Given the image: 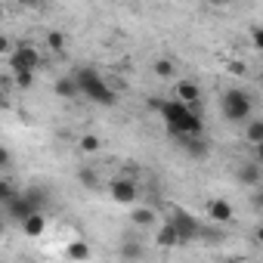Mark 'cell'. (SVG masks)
<instances>
[{
    "mask_svg": "<svg viewBox=\"0 0 263 263\" xmlns=\"http://www.w3.org/2000/svg\"><path fill=\"white\" fill-rule=\"evenodd\" d=\"M229 71H232V74H245V71H248V68H245V65H241V62H232V65H229Z\"/></svg>",
    "mask_w": 263,
    "mask_h": 263,
    "instance_id": "obj_29",
    "label": "cell"
},
{
    "mask_svg": "<svg viewBox=\"0 0 263 263\" xmlns=\"http://www.w3.org/2000/svg\"><path fill=\"white\" fill-rule=\"evenodd\" d=\"M53 90H56V96H62V99H74V96H81V90H78V84H74L71 74H68V78H59V81L53 84Z\"/></svg>",
    "mask_w": 263,
    "mask_h": 263,
    "instance_id": "obj_13",
    "label": "cell"
},
{
    "mask_svg": "<svg viewBox=\"0 0 263 263\" xmlns=\"http://www.w3.org/2000/svg\"><path fill=\"white\" fill-rule=\"evenodd\" d=\"M155 108H158L161 121L171 124V121H177L183 111H189V108H195V105H186V102H180V99H161V102H155Z\"/></svg>",
    "mask_w": 263,
    "mask_h": 263,
    "instance_id": "obj_7",
    "label": "cell"
},
{
    "mask_svg": "<svg viewBox=\"0 0 263 263\" xmlns=\"http://www.w3.org/2000/svg\"><path fill=\"white\" fill-rule=\"evenodd\" d=\"M167 223L177 229L180 241H192V238H198V232H201L198 220H195L192 214H186L183 208H174V214H171V220H167Z\"/></svg>",
    "mask_w": 263,
    "mask_h": 263,
    "instance_id": "obj_5",
    "label": "cell"
},
{
    "mask_svg": "<svg viewBox=\"0 0 263 263\" xmlns=\"http://www.w3.org/2000/svg\"><path fill=\"white\" fill-rule=\"evenodd\" d=\"M7 50H10V37L0 34V53H7Z\"/></svg>",
    "mask_w": 263,
    "mask_h": 263,
    "instance_id": "obj_30",
    "label": "cell"
},
{
    "mask_svg": "<svg viewBox=\"0 0 263 263\" xmlns=\"http://www.w3.org/2000/svg\"><path fill=\"white\" fill-rule=\"evenodd\" d=\"M155 241H158L161 248H177V245H183V241H180V235H177V229H174L171 223H164V226L158 229V235H155Z\"/></svg>",
    "mask_w": 263,
    "mask_h": 263,
    "instance_id": "obj_14",
    "label": "cell"
},
{
    "mask_svg": "<svg viewBox=\"0 0 263 263\" xmlns=\"http://www.w3.org/2000/svg\"><path fill=\"white\" fill-rule=\"evenodd\" d=\"M19 4H22V7H31V10H41L44 0H19Z\"/></svg>",
    "mask_w": 263,
    "mask_h": 263,
    "instance_id": "obj_28",
    "label": "cell"
},
{
    "mask_svg": "<svg viewBox=\"0 0 263 263\" xmlns=\"http://www.w3.org/2000/svg\"><path fill=\"white\" fill-rule=\"evenodd\" d=\"M220 111H223V118H226L229 124H245V121L254 115V99H251L248 90L232 87V90L223 93V99H220Z\"/></svg>",
    "mask_w": 263,
    "mask_h": 263,
    "instance_id": "obj_2",
    "label": "cell"
},
{
    "mask_svg": "<svg viewBox=\"0 0 263 263\" xmlns=\"http://www.w3.org/2000/svg\"><path fill=\"white\" fill-rule=\"evenodd\" d=\"M155 74H158V78H171V74H174V62H171V59H158V62H155Z\"/></svg>",
    "mask_w": 263,
    "mask_h": 263,
    "instance_id": "obj_22",
    "label": "cell"
},
{
    "mask_svg": "<svg viewBox=\"0 0 263 263\" xmlns=\"http://www.w3.org/2000/svg\"><path fill=\"white\" fill-rule=\"evenodd\" d=\"M10 68L13 71H37L41 68V53L31 44H16V50H10Z\"/></svg>",
    "mask_w": 263,
    "mask_h": 263,
    "instance_id": "obj_4",
    "label": "cell"
},
{
    "mask_svg": "<svg viewBox=\"0 0 263 263\" xmlns=\"http://www.w3.org/2000/svg\"><path fill=\"white\" fill-rule=\"evenodd\" d=\"M22 192L28 195V201H31V204L37 208V211H47V201H50V198H47V192H44L41 186H31V189H22Z\"/></svg>",
    "mask_w": 263,
    "mask_h": 263,
    "instance_id": "obj_17",
    "label": "cell"
},
{
    "mask_svg": "<svg viewBox=\"0 0 263 263\" xmlns=\"http://www.w3.org/2000/svg\"><path fill=\"white\" fill-rule=\"evenodd\" d=\"M211 4H217V7H220V4H226V0H211Z\"/></svg>",
    "mask_w": 263,
    "mask_h": 263,
    "instance_id": "obj_33",
    "label": "cell"
},
{
    "mask_svg": "<svg viewBox=\"0 0 263 263\" xmlns=\"http://www.w3.org/2000/svg\"><path fill=\"white\" fill-rule=\"evenodd\" d=\"M177 143L183 146V152H186L189 158H195V161H201V158H208V143H204L201 137H180Z\"/></svg>",
    "mask_w": 263,
    "mask_h": 263,
    "instance_id": "obj_11",
    "label": "cell"
},
{
    "mask_svg": "<svg viewBox=\"0 0 263 263\" xmlns=\"http://www.w3.org/2000/svg\"><path fill=\"white\" fill-rule=\"evenodd\" d=\"M245 140H248L251 146H260V143H263V121H260V118H248Z\"/></svg>",
    "mask_w": 263,
    "mask_h": 263,
    "instance_id": "obj_15",
    "label": "cell"
},
{
    "mask_svg": "<svg viewBox=\"0 0 263 263\" xmlns=\"http://www.w3.org/2000/svg\"><path fill=\"white\" fill-rule=\"evenodd\" d=\"M65 257L68 260H90V245L87 241H71L65 248Z\"/></svg>",
    "mask_w": 263,
    "mask_h": 263,
    "instance_id": "obj_16",
    "label": "cell"
},
{
    "mask_svg": "<svg viewBox=\"0 0 263 263\" xmlns=\"http://www.w3.org/2000/svg\"><path fill=\"white\" fill-rule=\"evenodd\" d=\"M174 99H180V102H186V105H195V102L201 99V87H198L195 81H177Z\"/></svg>",
    "mask_w": 263,
    "mask_h": 263,
    "instance_id": "obj_9",
    "label": "cell"
},
{
    "mask_svg": "<svg viewBox=\"0 0 263 263\" xmlns=\"http://www.w3.org/2000/svg\"><path fill=\"white\" fill-rule=\"evenodd\" d=\"M238 183L241 186H251V189H257L260 186V164L257 161H245V164H238Z\"/></svg>",
    "mask_w": 263,
    "mask_h": 263,
    "instance_id": "obj_12",
    "label": "cell"
},
{
    "mask_svg": "<svg viewBox=\"0 0 263 263\" xmlns=\"http://www.w3.org/2000/svg\"><path fill=\"white\" fill-rule=\"evenodd\" d=\"M130 220H134V226H152L155 223V214L149 208H137L134 214H130Z\"/></svg>",
    "mask_w": 263,
    "mask_h": 263,
    "instance_id": "obj_19",
    "label": "cell"
},
{
    "mask_svg": "<svg viewBox=\"0 0 263 263\" xmlns=\"http://www.w3.org/2000/svg\"><path fill=\"white\" fill-rule=\"evenodd\" d=\"M71 78H74V84H78L81 96H87L90 102H96V105H105V108L118 102L115 90L105 84V78L99 74V68H93V65H84V68H78Z\"/></svg>",
    "mask_w": 263,
    "mask_h": 263,
    "instance_id": "obj_1",
    "label": "cell"
},
{
    "mask_svg": "<svg viewBox=\"0 0 263 263\" xmlns=\"http://www.w3.org/2000/svg\"><path fill=\"white\" fill-rule=\"evenodd\" d=\"M78 180H81L84 189H99V174L90 171V167H81V171H78Z\"/></svg>",
    "mask_w": 263,
    "mask_h": 263,
    "instance_id": "obj_18",
    "label": "cell"
},
{
    "mask_svg": "<svg viewBox=\"0 0 263 263\" xmlns=\"http://www.w3.org/2000/svg\"><path fill=\"white\" fill-rule=\"evenodd\" d=\"M4 229H7V220H4V214H0V235H4Z\"/></svg>",
    "mask_w": 263,
    "mask_h": 263,
    "instance_id": "obj_31",
    "label": "cell"
},
{
    "mask_svg": "<svg viewBox=\"0 0 263 263\" xmlns=\"http://www.w3.org/2000/svg\"><path fill=\"white\" fill-rule=\"evenodd\" d=\"M121 254H124L127 260H130V257H143V245H137V241H127Z\"/></svg>",
    "mask_w": 263,
    "mask_h": 263,
    "instance_id": "obj_24",
    "label": "cell"
},
{
    "mask_svg": "<svg viewBox=\"0 0 263 263\" xmlns=\"http://www.w3.org/2000/svg\"><path fill=\"white\" fill-rule=\"evenodd\" d=\"M65 41H68V37H65L62 31H50V34H47V47H50L53 53H59V56L65 53Z\"/></svg>",
    "mask_w": 263,
    "mask_h": 263,
    "instance_id": "obj_20",
    "label": "cell"
},
{
    "mask_svg": "<svg viewBox=\"0 0 263 263\" xmlns=\"http://www.w3.org/2000/svg\"><path fill=\"white\" fill-rule=\"evenodd\" d=\"M4 16H7V10H4V4H0V22H4Z\"/></svg>",
    "mask_w": 263,
    "mask_h": 263,
    "instance_id": "obj_32",
    "label": "cell"
},
{
    "mask_svg": "<svg viewBox=\"0 0 263 263\" xmlns=\"http://www.w3.org/2000/svg\"><path fill=\"white\" fill-rule=\"evenodd\" d=\"M13 192H16V186H13L10 180H4V177H0V201H7Z\"/></svg>",
    "mask_w": 263,
    "mask_h": 263,
    "instance_id": "obj_25",
    "label": "cell"
},
{
    "mask_svg": "<svg viewBox=\"0 0 263 263\" xmlns=\"http://www.w3.org/2000/svg\"><path fill=\"white\" fill-rule=\"evenodd\" d=\"M7 167H13V155H10V149L0 146V171H7Z\"/></svg>",
    "mask_w": 263,
    "mask_h": 263,
    "instance_id": "obj_26",
    "label": "cell"
},
{
    "mask_svg": "<svg viewBox=\"0 0 263 263\" xmlns=\"http://www.w3.org/2000/svg\"><path fill=\"white\" fill-rule=\"evenodd\" d=\"M167 127V134L171 137H204V121H201V115L195 111V108H189V111H183L177 121H171V124H164Z\"/></svg>",
    "mask_w": 263,
    "mask_h": 263,
    "instance_id": "obj_3",
    "label": "cell"
},
{
    "mask_svg": "<svg viewBox=\"0 0 263 263\" xmlns=\"http://www.w3.org/2000/svg\"><path fill=\"white\" fill-rule=\"evenodd\" d=\"M232 214H235V211H232V204H229L226 198H211V201H208V217H211L214 223H229Z\"/></svg>",
    "mask_w": 263,
    "mask_h": 263,
    "instance_id": "obj_10",
    "label": "cell"
},
{
    "mask_svg": "<svg viewBox=\"0 0 263 263\" xmlns=\"http://www.w3.org/2000/svg\"><path fill=\"white\" fill-rule=\"evenodd\" d=\"M22 232H25L28 238H41V235L47 232V211H34V214H28V217L22 220Z\"/></svg>",
    "mask_w": 263,
    "mask_h": 263,
    "instance_id": "obj_8",
    "label": "cell"
},
{
    "mask_svg": "<svg viewBox=\"0 0 263 263\" xmlns=\"http://www.w3.org/2000/svg\"><path fill=\"white\" fill-rule=\"evenodd\" d=\"M102 143H99V137H93V134H87V137H81V152H96Z\"/></svg>",
    "mask_w": 263,
    "mask_h": 263,
    "instance_id": "obj_23",
    "label": "cell"
},
{
    "mask_svg": "<svg viewBox=\"0 0 263 263\" xmlns=\"http://www.w3.org/2000/svg\"><path fill=\"white\" fill-rule=\"evenodd\" d=\"M13 74H16V87L19 90H28L34 84V71H13Z\"/></svg>",
    "mask_w": 263,
    "mask_h": 263,
    "instance_id": "obj_21",
    "label": "cell"
},
{
    "mask_svg": "<svg viewBox=\"0 0 263 263\" xmlns=\"http://www.w3.org/2000/svg\"><path fill=\"white\" fill-rule=\"evenodd\" d=\"M251 44H254L257 50L263 47V34H260V28H254V31H251Z\"/></svg>",
    "mask_w": 263,
    "mask_h": 263,
    "instance_id": "obj_27",
    "label": "cell"
},
{
    "mask_svg": "<svg viewBox=\"0 0 263 263\" xmlns=\"http://www.w3.org/2000/svg\"><path fill=\"white\" fill-rule=\"evenodd\" d=\"M108 195H111L118 204H134L137 195H140V186H137L134 180H127V177H118V180L108 183Z\"/></svg>",
    "mask_w": 263,
    "mask_h": 263,
    "instance_id": "obj_6",
    "label": "cell"
}]
</instances>
